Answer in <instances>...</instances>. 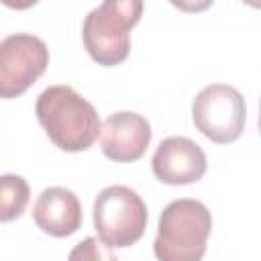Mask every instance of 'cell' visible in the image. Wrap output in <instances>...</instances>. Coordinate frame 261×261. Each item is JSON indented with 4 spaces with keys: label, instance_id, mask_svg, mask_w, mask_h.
<instances>
[{
    "label": "cell",
    "instance_id": "7a4b0ae2",
    "mask_svg": "<svg viewBox=\"0 0 261 261\" xmlns=\"http://www.w3.org/2000/svg\"><path fill=\"white\" fill-rule=\"evenodd\" d=\"M210 230L212 214L200 200H173L159 216L153 253L157 261H202Z\"/></svg>",
    "mask_w": 261,
    "mask_h": 261
},
{
    "label": "cell",
    "instance_id": "277c9868",
    "mask_svg": "<svg viewBox=\"0 0 261 261\" xmlns=\"http://www.w3.org/2000/svg\"><path fill=\"white\" fill-rule=\"evenodd\" d=\"M147 206L128 186H108L94 200V228L108 249L135 245L147 228Z\"/></svg>",
    "mask_w": 261,
    "mask_h": 261
},
{
    "label": "cell",
    "instance_id": "ba28073f",
    "mask_svg": "<svg viewBox=\"0 0 261 261\" xmlns=\"http://www.w3.org/2000/svg\"><path fill=\"white\" fill-rule=\"evenodd\" d=\"M151 143V124L137 112H114L100 128L102 153L116 163H130L145 155Z\"/></svg>",
    "mask_w": 261,
    "mask_h": 261
},
{
    "label": "cell",
    "instance_id": "7c38bea8",
    "mask_svg": "<svg viewBox=\"0 0 261 261\" xmlns=\"http://www.w3.org/2000/svg\"><path fill=\"white\" fill-rule=\"evenodd\" d=\"M114 261H118V259H114Z\"/></svg>",
    "mask_w": 261,
    "mask_h": 261
},
{
    "label": "cell",
    "instance_id": "8992f818",
    "mask_svg": "<svg viewBox=\"0 0 261 261\" xmlns=\"http://www.w3.org/2000/svg\"><path fill=\"white\" fill-rule=\"evenodd\" d=\"M49 49L43 39L16 33L0 41V98L22 96L47 69Z\"/></svg>",
    "mask_w": 261,
    "mask_h": 261
},
{
    "label": "cell",
    "instance_id": "9c48e42d",
    "mask_svg": "<svg viewBox=\"0 0 261 261\" xmlns=\"http://www.w3.org/2000/svg\"><path fill=\"white\" fill-rule=\"evenodd\" d=\"M33 220L43 232L51 237H69L82 226V204L67 188H45L33 204Z\"/></svg>",
    "mask_w": 261,
    "mask_h": 261
},
{
    "label": "cell",
    "instance_id": "3957f363",
    "mask_svg": "<svg viewBox=\"0 0 261 261\" xmlns=\"http://www.w3.org/2000/svg\"><path fill=\"white\" fill-rule=\"evenodd\" d=\"M141 0H106L84 18L82 39L88 55L104 67L122 63L130 53V29L141 20Z\"/></svg>",
    "mask_w": 261,
    "mask_h": 261
},
{
    "label": "cell",
    "instance_id": "30bf717a",
    "mask_svg": "<svg viewBox=\"0 0 261 261\" xmlns=\"http://www.w3.org/2000/svg\"><path fill=\"white\" fill-rule=\"evenodd\" d=\"M31 188L24 177L6 173L0 175V222L16 220L29 206Z\"/></svg>",
    "mask_w": 261,
    "mask_h": 261
},
{
    "label": "cell",
    "instance_id": "6da1fadb",
    "mask_svg": "<svg viewBox=\"0 0 261 261\" xmlns=\"http://www.w3.org/2000/svg\"><path fill=\"white\" fill-rule=\"evenodd\" d=\"M35 112L51 143L61 151H86L100 137L102 122L96 108L71 86H49L43 90Z\"/></svg>",
    "mask_w": 261,
    "mask_h": 261
},
{
    "label": "cell",
    "instance_id": "52a82bcc",
    "mask_svg": "<svg viewBox=\"0 0 261 261\" xmlns=\"http://www.w3.org/2000/svg\"><path fill=\"white\" fill-rule=\"evenodd\" d=\"M151 169L161 184L188 186L206 173V153L188 137H167L157 145Z\"/></svg>",
    "mask_w": 261,
    "mask_h": 261
},
{
    "label": "cell",
    "instance_id": "5b68a950",
    "mask_svg": "<svg viewBox=\"0 0 261 261\" xmlns=\"http://www.w3.org/2000/svg\"><path fill=\"white\" fill-rule=\"evenodd\" d=\"M192 120L194 126L212 143H232L245 130V98L237 88L226 84L206 86L192 102Z\"/></svg>",
    "mask_w": 261,
    "mask_h": 261
},
{
    "label": "cell",
    "instance_id": "8fae6325",
    "mask_svg": "<svg viewBox=\"0 0 261 261\" xmlns=\"http://www.w3.org/2000/svg\"><path fill=\"white\" fill-rule=\"evenodd\" d=\"M114 259L116 257L108 253V247L94 237L80 241L69 251V257H67V261H114Z\"/></svg>",
    "mask_w": 261,
    "mask_h": 261
}]
</instances>
